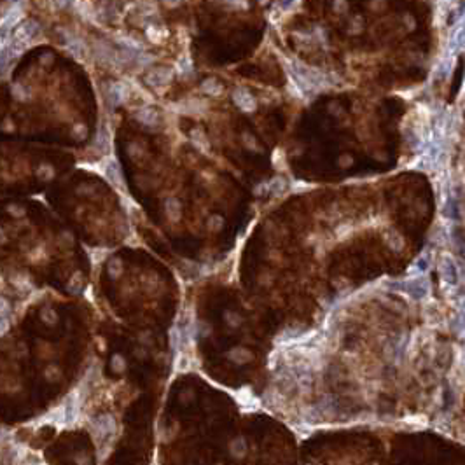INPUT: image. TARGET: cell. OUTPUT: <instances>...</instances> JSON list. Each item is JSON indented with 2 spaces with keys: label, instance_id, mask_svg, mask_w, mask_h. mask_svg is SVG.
I'll return each mask as SVG.
<instances>
[{
  "label": "cell",
  "instance_id": "6da1fadb",
  "mask_svg": "<svg viewBox=\"0 0 465 465\" xmlns=\"http://www.w3.org/2000/svg\"><path fill=\"white\" fill-rule=\"evenodd\" d=\"M289 74L294 79L296 86L299 87L303 95L317 93L327 84V77L322 72L306 67L303 63H296V61H289Z\"/></svg>",
  "mask_w": 465,
  "mask_h": 465
},
{
  "label": "cell",
  "instance_id": "7a4b0ae2",
  "mask_svg": "<svg viewBox=\"0 0 465 465\" xmlns=\"http://www.w3.org/2000/svg\"><path fill=\"white\" fill-rule=\"evenodd\" d=\"M37 35H39V25L35 23V21H25V23L18 25V27L14 28L13 44L23 51Z\"/></svg>",
  "mask_w": 465,
  "mask_h": 465
},
{
  "label": "cell",
  "instance_id": "3957f363",
  "mask_svg": "<svg viewBox=\"0 0 465 465\" xmlns=\"http://www.w3.org/2000/svg\"><path fill=\"white\" fill-rule=\"evenodd\" d=\"M21 18H23V7H21L20 4H16V6L2 18V21H0V42H7V39L11 37L14 28L20 25Z\"/></svg>",
  "mask_w": 465,
  "mask_h": 465
},
{
  "label": "cell",
  "instance_id": "277c9868",
  "mask_svg": "<svg viewBox=\"0 0 465 465\" xmlns=\"http://www.w3.org/2000/svg\"><path fill=\"white\" fill-rule=\"evenodd\" d=\"M173 77V72L168 67H159V68H152L145 74V82L151 87H161L166 86L168 82Z\"/></svg>",
  "mask_w": 465,
  "mask_h": 465
},
{
  "label": "cell",
  "instance_id": "5b68a950",
  "mask_svg": "<svg viewBox=\"0 0 465 465\" xmlns=\"http://www.w3.org/2000/svg\"><path fill=\"white\" fill-rule=\"evenodd\" d=\"M233 100H234V104H236L243 112H254L255 107H257V104H255V98L252 97L250 91H247L245 87H238V89H234Z\"/></svg>",
  "mask_w": 465,
  "mask_h": 465
},
{
  "label": "cell",
  "instance_id": "8992f818",
  "mask_svg": "<svg viewBox=\"0 0 465 465\" xmlns=\"http://www.w3.org/2000/svg\"><path fill=\"white\" fill-rule=\"evenodd\" d=\"M441 276L448 285H456V280H458V276H456V266L455 261L449 255H442L441 257Z\"/></svg>",
  "mask_w": 465,
  "mask_h": 465
},
{
  "label": "cell",
  "instance_id": "52a82bcc",
  "mask_svg": "<svg viewBox=\"0 0 465 465\" xmlns=\"http://www.w3.org/2000/svg\"><path fill=\"white\" fill-rule=\"evenodd\" d=\"M137 119L140 121L142 124H145V126H156V124L159 123V114H157L156 109L144 107L137 112Z\"/></svg>",
  "mask_w": 465,
  "mask_h": 465
},
{
  "label": "cell",
  "instance_id": "ba28073f",
  "mask_svg": "<svg viewBox=\"0 0 465 465\" xmlns=\"http://www.w3.org/2000/svg\"><path fill=\"white\" fill-rule=\"evenodd\" d=\"M20 53H21V49L14 46V44H9V46L4 47V49L0 51V70H4L14 58L20 56Z\"/></svg>",
  "mask_w": 465,
  "mask_h": 465
},
{
  "label": "cell",
  "instance_id": "9c48e42d",
  "mask_svg": "<svg viewBox=\"0 0 465 465\" xmlns=\"http://www.w3.org/2000/svg\"><path fill=\"white\" fill-rule=\"evenodd\" d=\"M104 171H105V175H107V178L112 182V184L123 185V177H121V170H119V166H117L116 161H112V159L105 161Z\"/></svg>",
  "mask_w": 465,
  "mask_h": 465
},
{
  "label": "cell",
  "instance_id": "30bf717a",
  "mask_svg": "<svg viewBox=\"0 0 465 465\" xmlns=\"http://www.w3.org/2000/svg\"><path fill=\"white\" fill-rule=\"evenodd\" d=\"M111 98L114 104H123L128 98V87L123 82H116L111 86Z\"/></svg>",
  "mask_w": 465,
  "mask_h": 465
},
{
  "label": "cell",
  "instance_id": "8fae6325",
  "mask_svg": "<svg viewBox=\"0 0 465 465\" xmlns=\"http://www.w3.org/2000/svg\"><path fill=\"white\" fill-rule=\"evenodd\" d=\"M137 9H138V14L144 18H149V16H154L157 7L156 4L152 2V0H138L137 2Z\"/></svg>",
  "mask_w": 465,
  "mask_h": 465
},
{
  "label": "cell",
  "instance_id": "7c38bea8",
  "mask_svg": "<svg viewBox=\"0 0 465 465\" xmlns=\"http://www.w3.org/2000/svg\"><path fill=\"white\" fill-rule=\"evenodd\" d=\"M201 91L208 97H217V95L222 93V86L215 79H207L201 84Z\"/></svg>",
  "mask_w": 465,
  "mask_h": 465
},
{
  "label": "cell",
  "instance_id": "4fadbf2b",
  "mask_svg": "<svg viewBox=\"0 0 465 465\" xmlns=\"http://www.w3.org/2000/svg\"><path fill=\"white\" fill-rule=\"evenodd\" d=\"M68 49H70L72 54L77 58H84V53H86L84 44L80 42L79 39H74V37H68Z\"/></svg>",
  "mask_w": 465,
  "mask_h": 465
},
{
  "label": "cell",
  "instance_id": "5bb4252c",
  "mask_svg": "<svg viewBox=\"0 0 465 465\" xmlns=\"http://www.w3.org/2000/svg\"><path fill=\"white\" fill-rule=\"evenodd\" d=\"M182 111L180 112H188V114H194V112H201L205 109V104H201V102L198 100H191V102H184V104L180 105Z\"/></svg>",
  "mask_w": 465,
  "mask_h": 465
},
{
  "label": "cell",
  "instance_id": "9a60e30c",
  "mask_svg": "<svg viewBox=\"0 0 465 465\" xmlns=\"http://www.w3.org/2000/svg\"><path fill=\"white\" fill-rule=\"evenodd\" d=\"M147 37L152 40V42H161V39L164 37V32L161 30L157 25H149L147 27Z\"/></svg>",
  "mask_w": 465,
  "mask_h": 465
},
{
  "label": "cell",
  "instance_id": "2e32d148",
  "mask_svg": "<svg viewBox=\"0 0 465 465\" xmlns=\"http://www.w3.org/2000/svg\"><path fill=\"white\" fill-rule=\"evenodd\" d=\"M284 188H285V182L282 180V178H274V180L271 182V191L274 194L282 193V191H284Z\"/></svg>",
  "mask_w": 465,
  "mask_h": 465
},
{
  "label": "cell",
  "instance_id": "e0dca14e",
  "mask_svg": "<svg viewBox=\"0 0 465 465\" xmlns=\"http://www.w3.org/2000/svg\"><path fill=\"white\" fill-rule=\"evenodd\" d=\"M233 9H247V0H226Z\"/></svg>",
  "mask_w": 465,
  "mask_h": 465
},
{
  "label": "cell",
  "instance_id": "ac0fdd59",
  "mask_svg": "<svg viewBox=\"0 0 465 465\" xmlns=\"http://www.w3.org/2000/svg\"><path fill=\"white\" fill-rule=\"evenodd\" d=\"M7 313H9V303L6 298H0V318H4Z\"/></svg>",
  "mask_w": 465,
  "mask_h": 465
},
{
  "label": "cell",
  "instance_id": "d6986e66",
  "mask_svg": "<svg viewBox=\"0 0 465 465\" xmlns=\"http://www.w3.org/2000/svg\"><path fill=\"white\" fill-rule=\"evenodd\" d=\"M7 329H9V320H7L6 317L0 318V336H4L7 332Z\"/></svg>",
  "mask_w": 465,
  "mask_h": 465
},
{
  "label": "cell",
  "instance_id": "ffe728a7",
  "mask_svg": "<svg viewBox=\"0 0 465 465\" xmlns=\"http://www.w3.org/2000/svg\"><path fill=\"white\" fill-rule=\"evenodd\" d=\"M54 4H56L58 7H67L68 4H70V0H54Z\"/></svg>",
  "mask_w": 465,
  "mask_h": 465
},
{
  "label": "cell",
  "instance_id": "44dd1931",
  "mask_svg": "<svg viewBox=\"0 0 465 465\" xmlns=\"http://www.w3.org/2000/svg\"><path fill=\"white\" fill-rule=\"evenodd\" d=\"M164 2H166L168 6H177V4H180L182 0H164Z\"/></svg>",
  "mask_w": 465,
  "mask_h": 465
},
{
  "label": "cell",
  "instance_id": "7402d4cb",
  "mask_svg": "<svg viewBox=\"0 0 465 465\" xmlns=\"http://www.w3.org/2000/svg\"><path fill=\"white\" fill-rule=\"evenodd\" d=\"M261 2H266V0H261Z\"/></svg>",
  "mask_w": 465,
  "mask_h": 465
}]
</instances>
